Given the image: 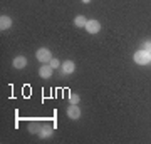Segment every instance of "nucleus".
Wrapping results in <instances>:
<instances>
[{"mask_svg": "<svg viewBox=\"0 0 151 144\" xmlns=\"http://www.w3.org/2000/svg\"><path fill=\"white\" fill-rule=\"evenodd\" d=\"M39 75H40L42 79H49V77L52 75V67L49 64H42V67L39 69Z\"/></svg>", "mask_w": 151, "mask_h": 144, "instance_id": "5", "label": "nucleus"}, {"mask_svg": "<svg viewBox=\"0 0 151 144\" xmlns=\"http://www.w3.org/2000/svg\"><path fill=\"white\" fill-rule=\"evenodd\" d=\"M12 64H14V67H15V69H24V67L27 65V59H25L24 55H19V57H15V59H14V62H12Z\"/></svg>", "mask_w": 151, "mask_h": 144, "instance_id": "6", "label": "nucleus"}, {"mask_svg": "<svg viewBox=\"0 0 151 144\" xmlns=\"http://www.w3.org/2000/svg\"><path fill=\"white\" fill-rule=\"evenodd\" d=\"M39 136H40L42 139L50 138V136H52V128H50V126H47V128H42V129H40V133H39Z\"/></svg>", "mask_w": 151, "mask_h": 144, "instance_id": "9", "label": "nucleus"}, {"mask_svg": "<svg viewBox=\"0 0 151 144\" xmlns=\"http://www.w3.org/2000/svg\"><path fill=\"white\" fill-rule=\"evenodd\" d=\"M67 116H69L70 119H79L81 117V109L77 107V104H70V106L67 107Z\"/></svg>", "mask_w": 151, "mask_h": 144, "instance_id": "4", "label": "nucleus"}, {"mask_svg": "<svg viewBox=\"0 0 151 144\" xmlns=\"http://www.w3.org/2000/svg\"><path fill=\"white\" fill-rule=\"evenodd\" d=\"M49 65H50L52 69H57V67H60V62L57 59H54V57H52V59H50V62H49Z\"/></svg>", "mask_w": 151, "mask_h": 144, "instance_id": "13", "label": "nucleus"}, {"mask_svg": "<svg viewBox=\"0 0 151 144\" xmlns=\"http://www.w3.org/2000/svg\"><path fill=\"white\" fill-rule=\"evenodd\" d=\"M40 129H42V128H40V126H39L37 123H32L30 126H29V131H30L32 134H37V133H40Z\"/></svg>", "mask_w": 151, "mask_h": 144, "instance_id": "11", "label": "nucleus"}, {"mask_svg": "<svg viewBox=\"0 0 151 144\" xmlns=\"http://www.w3.org/2000/svg\"><path fill=\"white\" fill-rule=\"evenodd\" d=\"M143 50H146V52L151 54V40H146V42H143Z\"/></svg>", "mask_w": 151, "mask_h": 144, "instance_id": "14", "label": "nucleus"}, {"mask_svg": "<svg viewBox=\"0 0 151 144\" xmlns=\"http://www.w3.org/2000/svg\"><path fill=\"white\" fill-rule=\"evenodd\" d=\"M86 30H87L89 34H97L99 30H101V24H99L97 20H87Z\"/></svg>", "mask_w": 151, "mask_h": 144, "instance_id": "3", "label": "nucleus"}, {"mask_svg": "<svg viewBox=\"0 0 151 144\" xmlns=\"http://www.w3.org/2000/svg\"><path fill=\"white\" fill-rule=\"evenodd\" d=\"M82 2H84V4H89V2H91V0H82Z\"/></svg>", "mask_w": 151, "mask_h": 144, "instance_id": "15", "label": "nucleus"}, {"mask_svg": "<svg viewBox=\"0 0 151 144\" xmlns=\"http://www.w3.org/2000/svg\"><path fill=\"white\" fill-rule=\"evenodd\" d=\"M133 59H134L136 64H141V65H146L148 62L151 60V54L146 52V50H138V52H134V55H133Z\"/></svg>", "mask_w": 151, "mask_h": 144, "instance_id": "1", "label": "nucleus"}, {"mask_svg": "<svg viewBox=\"0 0 151 144\" xmlns=\"http://www.w3.org/2000/svg\"><path fill=\"white\" fill-rule=\"evenodd\" d=\"M74 70H76V65L72 60H65L64 64H62V72L64 74H72Z\"/></svg>", "mask_w": 151, "mask_h": 144, "instance_id": "7", "label": "nucleus"}, {"mask_svg": "<svg viewBox=\"0 0 151 144\" xmlns=\"http://www.w3.org/2000/svg\"><path fill=\"white\" fill-rule=\"evenodd\" d=\"M35 57H37L42 64H49V62H50V59H52V54H50V50H49V49L42 47V49H39V50H37Z\"/></svg>", "mask_w": 151, "mask_h": 144, "instance_id": "2", "label": "nucleus"}, {"mask_svg": "<svg viewBox=\"0 0 151 144\" xmlns=\"http://www.w3.org/2000/svg\"><path fill=\"white\" fill-rule=\"evenodd\" d=\"M10 25H12V19H10V17H7V15L0 17V29H2V30L10 29Z\"/></svg>", "mask_w": 151, "mask_h": 144, "instance_id": "8", "label": "nucleus"}, {"mask_svg": "<svg viewBox=\"0 0 151 144\" xmlns=\"http://www.w3.org/2000/svg\"><path fill=\"white\" fill-rule=\"evenodd\" d=\"M74 24H76V27H86L87 20H86V17L84 15H77L74 19Z\"/></svg>", "mask_w": 151, "mask_h": 144, "instance_id": "10", "label": "nucleus"}, {"mask_svg": "<svg viewBox=\"0 0 151 144\" xmlns=\"http://www.w3.org/2000/svg\"><path fill=\"white\" fill-rule=\"evenodd\" d=\"M79 101H81V99H79L77 94H69V102L70 104H79Z\"/></svg>", "mask_w": 151, "mask_h": 144, "instance_id": "12", "label": "nucleus"}]
</instances>
